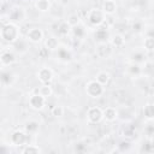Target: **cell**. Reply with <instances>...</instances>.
I'll return each mask as SVG.
<instances>
[{"label": "cell", "mask_w": 154, "mask_h": 154, "mask_svg": "<svg viewBox=\"0 0 154 154\" xmlns=\"http://www.w3.org/2000/svg\"><path fill=\"white\" fill-rule=\"evenodd\" d=\"M0 37L4 42L8 45H13L16 41L20 38V29L18 24L12 22L2 23V26L0 29Z\"/></svg>", "instance_id": "cell-1"}, {"label": "cell", "mask_w": 154, "mask_h": 154, "mask_svg": "<svg viewBox=\"0 0 154 154\" xmlns=\"http://www.w3.org/2000/svg\"><path fill=\"white\" fill-rule=\"evenodd\" d=\"M88 23L91 25V26H101L105 20H106V14L105 12L102 11V8H90L88 12H87V16H85Z\"/></svg>", "instance_id": "cell-2"}, {"label": "cell", "mask_w": 154, "mask_h": 154, "mask_svg": "<svg viewBox=\"0 0 154 154\" xmlns=\"http://www.w3.org/2000/svg\"><path fill=\"white\" fill-rule=\"evenodd\" d=\"M84 91L89 97L99 99L105 94V85H102L96 79H91V81L87 82V84L84 87Z\"/></svg>", "instance_id": "cell-3"}, {"label": "cell", "mask_w": 154, "mask_h": 154, "mask_svg": "<svg viewBox=\"0 0 154 154\" xmlns=\"http://www.w3.org/2000/svg\"><path fill=\"white\" fill-rule=\"evenodd\" d=\"M29 141V134L25 130L17 129L11 132L10 135V144L14 147H22L25 146Z\"/></svg>", "instance_id": "cell-4"}, {"label": "cell", "mask_w": 154, "mask_h": 154, "mask_svg": "<svg viewBox=\"0 0 154 154\" xmlns=\"http://www.w3.org/2000/svg\"><path fill=\"white\" fill-rule=\"evenodd\" d=\"M46 100H47V97H45L42 94H40L38 89H36V91L29 96L28 103H29L30 108H32L35 111H42L46 106Z\"/></svg>", "instance_id": "cell-5"}, {"label": "cell", "mask_w": 154, "mask_h": 154, "mask_svg": "<svg viewBox=\"0 0 154 154\" xmlns=\"http://www.w3.org/2000/svg\"><path fill=\"white\" fill-rule=\"evenodd\" d=\"M87 119L90 124H99L103 120V109L99 106H91L87 111Z\"/></svg>", "instance_id": "cell-6"}, {"label": "cell", "mask_w": 154, "mask_h": 154, "mask_svg": "<svg viewBox=\"0 0 154 154\" xmlns=\"http://www.w3.org/2000/svg\"><path fill=\"white\" fill-rule=\"evenodd\" d=\"M7 18H8V22H12V23H22L25 18H26V11L22 7V6H14L10 10L8 14H7Z\"/></svg>", "instance_id": "cell-7"}, {"label": "cell", "mask_w": 154, "mask_h": 154, "mask_svg": "<svg viewBox=\"0 0 154 154\" xmlns=\"http://www.w3.org/2000/svg\"><path fill=\"white\" fill-rule=\"evenodd\" d=\"M25 37L28 38L29 42L31 43H38L43 40L45 37V32L41 28H37V26H34V28H30L28 31H26V35Z\"/></svg>", "instance_id": "cell-8"}, {"label": "cell", "mask_w": 154, "mask_h": 154, "mask_svg": "<svg viewBox=\"0 0 154 154\" xmlns=\"http://www.w3.org/2000/svg\"><path fill=\"white\" fill-rule=\"evenodd\" d=\"M16 53L10 49V48H4L1 51V54H0V63H1V66L2 67H6V66H10L12 65L14 61H16Z\"/></svg>", "instance_id": "cell-9"}, {"label": "cell", "mask_w": 154, "mask_h": 154, "mask_svg": "<svg viewBox=\"0 0 154 154\" xmlns=\"http://www.w3.org/2000/svg\"><path fill=\"white\" fill-rule=\"evenodd\" d=\"M53 77H54V72L48 66H43L37 71V78L42 84H51Z\"/></svg>", "instance_id": "cell-10"}, {"label": "cell", "mask_w": 154, "mask_h": 154, "mask_svg": "<svg viewBox=\"0 0 154 154\" xmlns=\"http://www.w3.org/2000/svg\"><path fill=\"white\" fill-rule=\"evenodd\" d=\"M94 38L99 43H105V42H107L111 38V36H109V32H108L107 29L97 26V29L94 31Z\"/></svg>", "instance_id": "cell-11"}, {"label": "cell", "mask_w": 154, "mask_h": 154, "mask_svg": "<svg viewBox=\"0 0 154 154\" xmlns=\"http://www.w3.org/2000/svg\"><path fill=\"white\" fill-rule=\"evenodd\" d=\"M101 8H102V11L105 12L106 16H112V14H114L117 12L118 5H117V2L114 0H105L102 2V7Z\"/></svg>", "instance_id": "cell-12"}, {"label": "cell", "mask_w": 154, "mask_h": 154, "mask_svg": "<svg viewBox=\"0 0 154 154\" xmlns=\"http://www.w3.org/2000/svg\"><path fill=\"white\" fill-rule=\"evenodd\" d=\"M118 118V109L113 106H108L106 108H103V119L108 123L114 122Z\"/></svg>", "instance_id": "cell-13"}, {"label": "cell", "mask_w": 154, "mask_h": 154, "mask_svg": "<svg viewBox=\"0 0 154 154\" xmlns=\"http://www.w3.org/2000/svg\"><path fill=\"white\" fill-rule=\"evenodd\" d=\"M109 45L114 48H123L125 46V37L122 34H116V35L111 36Z\"/></svg>", "instance_id": "cell-14"}, {"label": "cell", "mask_w": 154, "mask_h": 154, "mask_svg": "<svg viewBox=\"0 0 154 154\" xmlns=\"http://www.w3.org/2000/svg\"><path fill=\"white\" fill-rule=\"evenodd\" d=\"M45 47H46V48H48L51 52L57 51V49L60 47L59 38H58V37H55V36H48V37L45 40Z\"/></svg>", "instance_id": "cell-15"}, {"label": "cell", "mask_w": 154, "mask_h": 154, "mask_svg": "<svg viewBox=\"0 0 154 154\" xmlns=\"http://www.w3.org/2000/svg\"><path fill=\"white\" fill-rule=\"evenodd\" d=\"M35 7L38 12H42V13H46L51 10L52 7V2L51 0H36L35 1Z\"/></svg>", "instance_id": "cell-16"}, {"label": "cell", "mask_w": 154, "mask_h": 154, "mask_svg": "<svg viewBox=\"0 0 154 154\" xmlns=\"http://www.w3.org/2000/svg\"><path fill=\"white\" fill-rule=\"evenodd\" d=\"M22 154H40L42 153V149L37 146V144H25L22 149H20Z\"/></svg>", "instance_id": "cell-17"}, {"label": "cell", "mask_w": 154, "mask_h": 154, "mask_svg": "<svg viewBox=\"0 0 154 154\" xmlns=\"http://www.w3.org/2000/svg\"><path fill=\"white\" fill-rule=\"evenodd\" d=\"M13 81H14V75L12 72H10V71H2V73H1V84L4 87L11 85L13 83Z\"/></svg>", "instance_id": "cell-18"}, {"label": "cell", "mask_w": 154, "mask_h": 154, "mask_svg": "<svg viewBox=\"0 0 154 154\" xmlns=\"http://www.w3.org/2000/svg\"><path fill=\"white\" fill-rule=\"evenodd\" d=\"M71 31H72V26H71L66 20H63V22L59 23V25H58V34H59V35L66 36V35H69Z\"/></svg>", "instance_id": "cell-19"}, {"label": "cell", "mask_w": 154, "mask_h": 154, "mask_svg": "<svg viewBox=\"0 0 154 154\" xmlns=\"http://www.w3.org/2000/svg\"><path fill=\"white\" fill-rule=\"evenodd\" d=\"M96 53H97V55H99L100 58H106V57L111 53V48H109L108 43H107V42H105V43H99V45H97V48H96Z\"/></svg>", "instance_id": "cell-20"}, {"label": "cell", "mask_w": 154, "mask_h": 154, "mask_svg": "<svg viewBox=\"0 0 154 154\" xmlns=\"http://www.w3.org/2000/svg\"><path fill=\"white\" fill-rule=\"evenodd\" d=\"M57 51H58V58H59L61 61H67V60H70L71 57H72L71 51L67 49L66 47H61V46H60Z\"/></svg>", "instance_id": "cell-21"}, {"label": "cell", "mask_w": 154, "mask_h": 154, "mask_svg": "<svg viewBox=\"0 0 154 154\" xmlns=\"http://www.w3.org/2000/svg\"><path fill=\"white\" fill-rule=\"evenodd\" d=\"M143 117L147 120H154V103H146L143 106Z\"/></svg>", "instance_id": "cell-22"}, {"label": "cell", "mask_w": 154, "mask_h": 154, "mask_svg": "<svg viewBox=\"0 0 154 154\" xmlns=\"http://www.w3.org/2000/svg\"><path fill=\"white\" fill-rule=\"evenodd\" d=\"M95 79L97 82H100L102 85H107L109 83V81H111V75L108 72H106V71H100V72H97Z\"/></svg>", "instance_id": "cell-23"}, {"label": "cell", "mask_w": 154, "mask_h": 154, "mask_svg": "<svg viewBox=\"0 0 154 154\" xmlns=\"http://www.w3.org/2000/svg\"><path fill=\"white\" fill-rule=\"evenodd\" d=\"M40 128V124L36 122V120H29L25 123L24 125V130L30 135V134H35Z\"/></svg>", "instance_id": "cell-24"}, {"label": "cell", "mask_w": 154, "mask_h": 154, "mask_svg": "<svg viewBox=\"0 0 154 154\" xmlns=\"http://www.w3.org/2000/svg\"><path fill=\"white\" fill-rule=\"evenodd\" d=\"M40 94H42L45 97H49L53 95V88L51 87V84H42L41 88L38 89Z\"/></svg>", "instance_id": "cell-25"}, {"label": "cell", "mask_w": 154, "mask_h": 154, "mask_svg": "<svg viewBox=\"0 0 154 154\" xmlns=\"http://www.w3.org/2000/svg\"><path fill=\"white\" fill-rule=\"evenodd\" d=\"M72 32L75 36H77L78 38H83L84 35H85V29L82 24H78L76 26H72Z\"/></svg>", "instance_id": "cell-26"}, {"label": "cell", "mask_w": 154, "mask_h": 154, "mask_svg": "<svg viewBox=\"0 0 154 154\" xmlns=\"http://www.w3.org/2000/svg\"><path fill=\"white\" fill-rule=\"evenodd\" d=\"M143 48H144V51H148V52L154 51V37L146 36V38L143 41Z\"/></svg>", "instance_id": "cell-27"}, {"label": "cell", "mask_w": 154, "mask_h": 154, "mask_svg": "<svg viewBox=\"0 0 154 154\" xmlns=\"http://www.w3.org/2000/svg\"><path fill=\"white\" fill-rule=\"evenodd\" d=\"M66 22L71 25V26H76L78 24H81V19H79V16L78 14H70L67 18H66Z\"/></svg>", "instance_id": "cell-28"}, {"label": "cell", "mask_w": 154, "mask_h": 154, "mask_svg": "<svg viewBox=\"0 0 154 154\" xmlns=\"http://www.w3.org/2000/svg\"><path fill=\"white\" fill-rule=\"evenodd\" d=\"M64 112H65V109H64V107L61 105H57V106H54L52 108V116H54L55 118L63 117L64 116Z\"/></svg>", "instance_id": "cell-29"}, {"label": "cell", "mask_w": 154, "mask_h": 154, "mask_svg": "<svg viewBox=\"0 0 154 154\" xmlns=\"http://www.w3.org/2000/svg\"><path fill=\"white\" fill-rule=\"evenodd\" d=\"M49 52H51V51H49L48 48H46V47H43V48H41V49L38 51V54H40V55H41L42 58H45L46 55H49Z\"/></svg>", "instance_id": "cell-30"}, {"label": "cell", "mask_w": 154, "mask_h": 154, "mask_svg": "<svg viewBox=\"0 0 154 154\" xmlns=\"http://www.w3.org/2000/svg\"><path fill=\"white\" fill-rule=\"evenodd\" d=\"M146 36H149V37H154V28H149L146 30Z\"/></svg>", "instance_id": "cell-31"}]
</instances>
